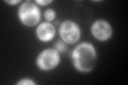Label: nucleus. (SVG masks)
<instances>
[{"instance_id":"2","label":"nucleus","mask_w":128,"mask_h":85,"mask_svg":"<svg viewBox=\"0 0 128 85\" xmlns=\"http://www.w3.org/2000/svg\"><path fill=\"white\" fill-rule=\"evenodd\" d=\"M18 17L26 27L36 26L41 20V12L33 2H25L18 9Z\"/></svg>"},{"instance_id":"5","label":"nucleus","mask_w":128,"mask_h":85,"mask_svg":"<svg viewBox=\"0 0 128 85\" xmlns=\"http://www.w3.org/2000/svg\"><path fill=\"white\" fill-rule=\"evenodd\" d=\"M91 33L97 40L106 42L112 36V28L110 23L102 19H98L93 22L91 27Z\"/></svg>"},{"instance_id":"1","label":"nucleus","mask_w":128,"mask_h":85,"mask_svg":"<svg viewBox=\"0 0 128 85\" xmlns=\"http://www.w3.org/2000/svg\"><path fill=\"white\" fill-rule=\"evenodd\" d=\"M73 65L78 71L90 72L96 65L97 53L90 43H81L75 47L72 53Z\"/></svg>"},{"instance_id":"3","label":"nucleus","mask_w":128,"mask_h":85,"mask_svg":"<svg viewBox=\"0 0 128 85\" xmlns=\"http://www.w3.org/2000/svg\"><path fill=\"white\" fill-rule=\"evenodd\" d=\"M60 63V53L56 49H45L38 55L36 65L43 71L54 69Z\"/></svg>"},{"instance_id":"7","label":"nucleus","mask_w":128,"mask_h":85,"mask_svg":"<svg viewBox=\"0 0 128 85\" xmlns=\"http://www.w3.org/2000/svg\"><path fill=\"white\" fill-rule=\"evenodd\" d=\"M54 49L57 50L59 53H64V52H66V50H67V45L63 40H58L54 45Z\"/></svg>"},{"instance_id":"6","label":"nucleus","mask_w":128,"mask_h":85,"mask_svg":"<svg viewBox=\"0 0 128 85\" xmlns=\"http://www.w3.org/2000/svg\"><path fill=\"white\" fill-rule=\"evenodd\" d=\"M56 28L50 22H43L36 29V37L42 42H50L54 37Z\"/></svg>"},{"instance_id":"4","label":"nucleus","mask_w":128,"mask_h":85,"mask_svg":"<svg viewBox=\"0 0 128 85\" xmlns=\"http://www.w3.org/2000/svg\"><path fill=\"white\" fill-rule=\"evenodd\" d=\"M60 36L64 43L66 44H75L77 43L80 35H81V30L76 22L72 20H65L61 23L59 29Z\"/></svg>"},{"instance_id":"8","label":"nucleus","mask_w":128,"mask_h":85,"mask_svg":"<svg viewBox=\"0 0 128 85\" xmlns=\"http://www.w3.org/2000/svg\"><path fill=\"white\" fill-rule=\"evenodd\" d=\"M44 16H45L46 21L50 22V21H52V20L56 18V12L52 9H48L47 11H45V14H44Z\"/></svg>"},{"instance_id":"10","label":"nucleus","mask_w":128,"mask_h":85,"mask_svg":"<svg viewBox=\"0 0 128 85\" xmlns=\"http://www.w3.org/2000/svg\"><path fill=\"white\" fill-rule=\"evenodd\" d=\"M52 2L51 0H35V3L38 5H47Z\"/></svg>"},{"instance_id":"11","label":"nucleus","mask_w":128,"mask_h":85,"mask_svg":"<svg viewBox=\"0 0 128 85\" xmlns=\"http://www.w3.org/2000/svg\"><path fill=\"white\" fill-rule=\"evenodd\" d=\"M6 3H9V4L14 5V4H17V3H19L20 1H19V0H14V1H10V0H6Z\"/></svg>"},{"instance_id":"9","label":"nucleus","mask_w":128,"mask_h":85,"mask_svg":"<svg viewBox=\"0 0 128 85\" xmlns=\"http://www.w3.org/2000/svg\"><path fill=\"white\" fill-rule=\"evenodd\" d=\"M17 85H35V82L34 81H32L31 79H22L20 81H18Z\"/></svg>"}]
</instances>
